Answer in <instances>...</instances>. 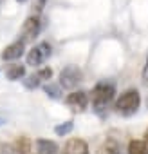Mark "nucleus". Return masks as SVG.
<instances>
[{"label":"nucleus","instance_id":"1","mask_svg":"<svg viewBox=\"0 0 148 154\" xmlns=\"http://www.w3.org/2000/svg\"><path fill=\"white\" fill-rule=\"evenodd\" d=\"M116 94V85L110 80H101L98 82L92 91H90V100H92V107L98 114H103L107 111V107L112 103Z\"/></svg>","mask_w":148,"mask_h":154},{"label":"nucleus","instance_id":"2","mask_svg":"<svg viewBox=\"0 0 148 154\" xmlns=\"http://www.w3.org/2000/svg\"><path fill=\"white\" fill-rule=\"evenodd\" d=\"M139 105H141V94H139V91L137 89H128V91H125L116 100L114 109L121 116H132V114H135V111L139 109Z\"/></svg>","mask_w":148,"mask_h":154},{"label":"nucleus","instance_id":"3","mask_svg":"<svg viewBox=\"0 0 148 154\" xmlns=\"http://www.w3.org/2000/svg\"><path fill=\"white\" fill-rule=\"evenodd\" d=\"M83 82V72L78 65H67L60 72V87L63 89H74L78 84Z\"/></svg>","mask_w":148,"mask_h":154},{"label":"nucleus","instance_id":"4","mask_svg":"<svg viewBox=\"0 0 148 154\" xmlns=\"http://www.w3.org/2000/svg\"><path fill=\"white\" fill-rule=\"evenodd\" d=\"M49 56H51V45H49L47 42H40V44H36V45L27 53V65L38 67V65H42Z\"/></svg>","mask_w":148,"mask_h":154},{"label":"nucleus","instance_id":"5","mask_svg":"<svg viewBox=\"0 0 148 154\" xmlns=\"http://www.w3.org/2000/svg\"><path fill=\"white\" fill-rule=\"evenodd\" d=\"M40 31H42V20H40V17H36V15H33V17H29L25 22H24V26H22V42L24 44H27V42H33L38 35H40Z\"/></svg>","mask_w":148,"mask_h":154},{"label":"nucleus","instance_id":"6","mask_svg":"<svg viewBox=\"0 0 148 154\" xmlns=\"http://www.w3.org/2000/svg\"><path fill=\"white\" fill-rule=\"evenodd\" d=\"M67 105L74 111H78V112H83L89 105V94L85 91H72L69 96H67Z\"/></svg>","mask_w":148,"mask_h":154},{"label":"nucleus","instance_id":"7","mask_svg":"<svg viewBox=\"0 0 148 154\" xmlns=\"http://www.w3.org/2000/svg\"><path fill=\"white\" fill-rule=\"evenodd\" d=\"M24 51H25V44H24L22 40H16V42L9 44V45H7V47L2 51L0 58H2V60H6V62H11V60H18V58L24 54Z\"/></svg>","mask_w":148,"mask_h":154},{"label":"nucleus","instance_id":"8","mask_svg":"<svg viewBox=\"0 0 148 154\" xmlns=\"http://www.w3.org/2000/svg\"><path fill=\"white\" fill-rule=\"evenodd\" d=\"M63 154H90V152H89V145H87L85 140H81V138H70L65 143Z\"/></svg>","mask_w":148,"mask_h":154},{"label":"nucleus","instance_id":"9","mask_svg":"<svg viewBox=\"0 0 148 154\" xmlns=\"http://www.w3.org/2000/svg\"><path fill=\"white\" fill-rule=\"evenodd\" d=\"M36 154H63L56 141L52 140H36Z\"/></svg>","mask_w":148,"mask_h":154},{"label":"nucleus","instance_id":"10","mask_svg":"<svg viewBox=\"0 0 148 154\" xmlns=\"http://www.w3.org/2000/svg\"><path fill=\"white\" fill-rule=\"evenodd\" d=\"M6 76H7L11 82H16V80L25 78V65H22V63H11L6 69Z\"/></svg>","mask_w":148,"mask_h":154},{"label":"nucleus","instance_id":"11","mask_svg":"<svg viewBox=\"0 0 148 154\" xmlns=\"http://www.w3.org/2000/svg\"><path fill=\"white\" fill-rule=\"evenodd\" d=\"M31 147H33V143H31V140L27 136H20L13 143V149H15L16 154H33V149Z\"/></svg>","mask_w":148,"mask_h":154},{"label":"nucleus","instance_id":"12","mask_svg":"<svg viewBox=\"0 0 148 154\" xmlns=\"http://www.w3.org/2000/svg\"><path fill=\"white\" fill-rule=\"evenodd\" d=\"M101 154H121V147L114 138H107L105 143L101 145Z\"/></svg>","mask_w":148,"mask_h":154},{"label":"nucleus","instance_id":"13","mask_svg":"<svg viewBox=\"0 0 148 154\" xmlns=\"http://www.w3.org/2000/svg\"><path fill=\"white\" fill-rule=\"evenodd\" d=\"M128 154H148V149L143 140H132L128 143Z\"/></svg>","mask_w":148,"mask_h":154},{"label":"nucleus","instance_id":"14","mask_svg":"<svg viewBox=\"0 0 148 154\" xmlns=\"http://www.w3.org/2000/svg\"><path fill=\"white\" fill-rule=\"evenodd\" d=\"M22 82H24V85H25L29 91H33V89H36V87H40V85H42V80H40V76H38L36 72H34V74H31V76H25Z\"/></svg>","mask_w":148,"mask_h":154},{"label":"nucleus","instance_id":"15","mask_svg":"<svg viewBox=\"0 0 148 154\" xmlns=\"http://www.w3.org/2000/svg\"><path fill=\"white\" fill-rule=\"evenodd\" d=\"M43 91L47 93V96H51V98H54V100H58L60 96H61V91H60V85H54V84H45L43 85Z\"/></svg>","mask_w":148,"mask_h":154},{"label":"nucleus","instance_id":"16","mask_svg":"<svg viewBox=\"0 0 148 154\" xmlns=\"http://www.w3.org/2000/svg\"><path fill=\"white\" fill-rule=\"evenodd\" d=\"M72 129H74V123L69 120V122H65V123H60V125H56V127H54V132H56L58 136H65V134H69Z\"/></svg>","mask_w":148,"mask_h":154},{"label":"nucleus","instance_id":"17","mask_svg":"<svg viewBox=\"0 0 148 154\" xmlns=\"http://www.w3.org/2000/svg\"><path fill=\"white\" fill-rule=\"evenodd\" d=\"M36 74L40 76L42 82H45V80H51V78H52V69H51V67H42Z\"/></svg>","mask_w":148,"mask_h":154},{"label":"nucleus","instance_id":"18","mask_svg":"<svg viewBox=\"0 0 148 154\" xmlns=\"http://www.w3.org/2000/svg\"><path fill=\"white\" fill-rule=\"evenodd\" d=\"M45 2H47V0H33V11H34V15H36V17L43 11Z\"/></svg>","mask_w":148,"mask_h":154},{"label":"nucleus","instance_id":"19","mask_svg":"<svg viewBox=\"0 0 148 154\" xmlns=\"http://www.w3.org/2000/svg\"><path fill=\"white\" fill-rule=\"evenodd\" d=\"M0 154H16V152H15L13 145H9V143H0Z\"/></svg>","mask_w":148,"mask_h":154},{"label":"nucleus","instance_id":"20","mask_svg":"<svg viewBox=\"0 0 148 154\" xmlns=\"http://www.w3.org/2000/svg\"><path fill=\"white\" fill-rule=\"evenodd\" d=\"M143 78L148 82V56H146V63H144V69H143Z\"/></svg>","mask_w":148,"mask_h":154},{"label":"nucleus","instance_id":"21","mask_svg":"<svg viewBox=\"0 0 148 154\" xmlns=\"http://www.w3.org/2000/svg\"><path fill=\"white\" fill-rule=\"evenodd\" d=\"M143 143H144L146 149H148V129H146V132H144V140H143Z\"/></svg>","mask_w":148,"mask_h":154},{"label":"nucleus","instance_id":"22","mask_svg":"<svg viewBox=\"0 0 148 154\" xmlns=\"http://www.w3.org/2000/svg\"><path fill=\"white\" fill-rule=\"evenodd\" d=\"M16 2H20V4H24V2H27V0H16Z\"/></svg>","mask_w":148,"mask_h":154},{"label":"nucleus","instance_id":"23","mask_svg":"<svg viewBox=\"0 0 148 154\" xmlns=\"http://www.w3.org/2000/svg\"><path fill=\"white\" fill-rule=\"evenodd\" d=\"M146 107H148V96H146Z\"/></svg>","mask_w":148,"mask_h":154},{"label":"nucleus","instance_id":"24","mask_svg":"<svg viewBox=\"0 0 148 154\" xmlns=\"http://www.w3.org/2000/svg\"><path fill=\"white\" fill-rule=\"evenodd\" d=\"M0 123H2V120H0Z\"/></svg>","mask_w":148,"mask_h":154}]
</instances>
